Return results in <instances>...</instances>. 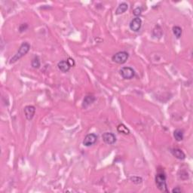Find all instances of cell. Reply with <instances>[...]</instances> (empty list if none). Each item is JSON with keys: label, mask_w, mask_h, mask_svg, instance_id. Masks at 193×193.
<instances>
[{"label": "cell", "mask_w": 193, "mask_h": 193, "mask_svg": "<svg viewBox=\"0 0 193 193\" xmlns=\"http://www.w3.org/2000/svg\"><path fill=\"white\" fill-rule=\"evenodd\" d=\"M167 177L163 169H158L156 175H155V184L159 190L162 192H167Z\"/></svg>", "instance_id": "1"}, {"label": "cell", "mask_w": 193, "mask_h": 193, "mask_svg": "<svg viewBox=\"0 0 193 193\" xmlns=\"http://www.w3.org/2000/svg\"><path fill=\"white\" fill-rule=\"evenodd\" d=\"M117 131L119 133H121V134H124V135H128V134H130L129 129L128 128L123 124H119V125H118Z\"/></svg>", "instance_id": "14"}, {"label": "cell", "mask_w": 193, "mask_h": 193, "mask_svg": "<svg viewBox=\"0 0 193 193\" xmlns=\"http://www.w3.org/2000/svg\"><path fill=\"white\" fill-rule=\"evenodd\" d=\"M31 66L34 69H39L41 66V62H40V59L38 56H34V57L32 59L31 61Z\"/></svg>", "instance_id": "15"}, {"label": "cell", "mask_w": 193, "mask_h": 193, "mask_svg": "<svg viewBox=\"0 0 193 193\" xmlns=\"http://www.w3.org/2000/svg\"><path fill=\"white\" fill-rule=\"evenodd\" d=\"M30 49V45L28 42H23L21 44V45L20 46L19 49L17 52L16 54L13 56L12 57L10 60V64H15V62H17L18 61H19L20 58H22L23 56H25L27 53L29 52Z\"/></svg>", "instance_id": "2"}, {"label": "cell", "mask_w": 193, "mask_h": 193, "mask_svg": "<svg viewBox=\"0 0 193 193\" xmlns=\"http://www.w3.org/2000/svg\"><path fill=\"white\" fill-rule=\"evenodd\" d=\"M142 27V20L140 18H134L131 20L129 23V27L131 30L134 32H139Z\"/></svg>", "instance_id": "5"}, {"label": "cell", "mask_w": 193, "mask_h": 193, "mask_svg": "<svg viewBox=\"0 0 193 193\" xmlns=\"http://www.w3.org/2000/svg\"><path fill=\"white\" fill-rule=\"evenodd\" d=\"M67 61H68V62H69V64L71 66V67H72V66H75V61L73 59V58L69 57L67 59Z\"/></svg>", "instance_id": "20"}, {"label": "cell", "mask_w": 193, "mask_h": 193, "mask_svg": "<svg viewBox=\"0 0 193 193\" xmlns=\"http://www.w3.org/2000/svg\"><path fill=\"white\" fill-rule=\"evenodd\" d=\"M95 100H96V98H95L94 96H93V95H88V96H86L84 98L82 107L83 108L86 109L87 107H88L90 105H91V104L95 101Z\"/></svg>", "instance_id": "11"}, {"label": "cell", "mask_w": 193, "mask_h": 193, "mask_svg": "<svg viewBox=\"0 0 193 193\" xmlns=\"http://www.w3.org/2000/svg\"><path fill=\"white\" fill-rule=\"evenodd\" d=\"M142 11H143V10H142L141 7H137V8H136L133 11V15H134L136 18H140V16H141L142 14Z\"/></svg>", "instance_id": "17"}, {"label": "cell", "mask_w": 193, "mask_h": 193, "mask_svg": "<svg viewBox=\"0 0 193 193\" xmlns=\"http://www.w3.org/2000/svg\"><path fill=\"white\" fill-rule=\"evenodd\" d=\"M173 33L177 39H180L182 35V28L179 26H174L173 27Z\"/></svg>", "instance_id": "16"}, {"label": "cell", "mask_w": 193, "mask_h": 193, "mask_svg": "<svg viewBox=\"0 0 193 193\" xmlns=\"http://www.w3.org/2000/svg\"><path fill=\"white\" fill-rule=\"evenodd\" d=\"M119 73L124 79L129 80L135 76V71L130 66H124V67L121 68Z\"/></svg>", "instance_id": "4"}, {"label": "cell", "mask_w": 193, "mask_h": 193, "mask_svg": "<svg viewBox=\"0 0 193 193\" xmlns=\"http://www.w3.org/2000/svg\"><path fill=\"white\" fill-rule=\"evenodd\" d=\"M28 28V24L27 23H22L19 27V31L20 32H23V31H26Z\"/></svg>", "instance_id": "19"}, {"label": "cell", "mask_w": 193, "mask_h": 193, "mask_svg": "<svg viewBox=\"0 0 193 193\" xmlns=\"http://www.w3.org/2000/svg\"><path fill=\"white\" fill-rule=\"evenodd\" d=\"M57 68L60 71L62 72V73H67L70 69L71 66L69 65V62L67 61V60H63L61 61L60 62H58L57 64Z\"/></svg>", "instance_id": "9"}, {"label": "cell", "mask_w": 193, "mask_h": 193, "mask_svg": "<svg viewBox=\"0 0 193 193\" xmlns=\"http://www.w3.org/2000/svg\"><path fill=\"white\" fill-rule=\"evenodd\" d=\"M103 142L108 145H113L116 142V136L112 132H105L102 135Z\"/></svg>", "instance_id": "6"}, {"label": "cell", "mask_w": 193, "mask_h": 193, "mask_svg": "<svg viewBox=\"0 0 193 193\" xmlns=\"http://www.w3.org/2000/svg\"><path fill=\"white\" fill-rule=\"evenodd\" d=\"M128 9V5L126 2H122L121 4H119V6L116 8L115 15H119L124 14Z\"/></svg>", "instance_id": "12"}, {"label": "cell", "mask_w": 193, "mask_h": 193, "mask_svg": "<svg viewBox=\"0 0 193 193\" xmlns=\"http://www.w3.org/2000/svg\"><path fill=\"white\" fill-rule=\"evenodd\" d=\"M170 153L171 154L174 155L175 158H177V159L180 160H183L186 158V154L178 148H173L170 149Z\"/></svg>", "instance_id": "10"}, {"label": "cell", "mask_w": 193, "mask_h": 193, "mask_svg": "<svg viewBox=\"0 0 193 193\" xmlns=\"http://www.w3.org/2000/svg\"><path fill=\"white\" fill-rule=\"evenodd\" d=\"M24 115L28 121H31L33 119L36 113V108L33 106H27L24 108Z\"/></svg>", "instance_id": "8"}, {"label": "cell", "mask_w": 193, "mask_h": 193, "mask_svg": "<svg viewBox=\"0 0 193 193\" xmlns=\"http://www.w3.org/2000/svg\"><path fill=\"white\" fill-rule=\"evenodd\" d=\"M97 141V136L95 134H89L88 135L85 136V139L83 141V145L85 146H92V145L94 144Z\"/></svg>", "instance_id": "7"}, {"label": "cell", "mask_w": 193, "mask_h": 193, "mask_svg": "<svg viewBox=\"0 0 193 193\" xmlns=\"http://www.w3.org/2000/svg\"><path fill=\"white\" fill-rule=\"evenodd\" d=\"M181 192H182V190H181L180 187H176L172 189V192L173 193H180Z\"/></svg>", "instance_id": "21"}, {"label": "cell", "mask_w": 193, "mask_h": 193, "mask_svg": "<svg viewBox=\"0 0 193 193\" xmlns=\"http://www.w3.org/2000/svg\"><path fill=\"white\" fill-rule=\"evenodd\" d=\"M130 180L132 181L135 184H141L142 182H143V180H142L141 177H132L130 178Z\"/></svg>", "instance_id": "18"}, {"label": "cell", "mask_w": 193, "mask_h": 193, "mask_svg": "<svg viewBox=\"0 0 193 193\" xmlns=\"http://www.w3.org/2000/svg\"><path fill=\"white\" fill-rule=\"evenodd\" d=\"M174 139H175L177 141H178V142L182 141L184 137L183 131L181 129H176L175 131H174Z\"/></svg>", "instance_id": "13"}, {"label": "cell", "mask_w": 193, "mask_h": 193, "mask_svg": "<svg viewBox=\"0 0 193 193\" xmlns=\"http://www.w3.org/2000/svg\"><path fill=\"white\" fill-rule=\"evenodd\" d=\"M129 54L127 52H119L115 53L112 57V61L118 64H124L128 60Z\"/></svg>", "instance_id": "3"}]
</instances>
